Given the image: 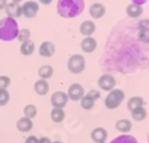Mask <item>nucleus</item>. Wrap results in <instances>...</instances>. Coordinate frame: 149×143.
Returning <instances> with one entry per match:
<instances>
[{
	"label": "nucleus",
	"mask_w": 149,
	"mask_h": 143,
	"mask_svg": "<svg viewBox=\"0 0 149 143\" xmlns=\"http://www.w3.org/2000/svg\"><path fill=\"white\" fill-rule=\"evenodd\" d=\"M86 67V60L82 55L75 54V55L70 56L69 62H67V68L71 74H81Z\"/></svg>",
	"instance_id": "obj_4"
},
{
	"label": "nucleus",
	"mask_w": 149,
	"mask_h": 143,
	"mask_svg": "<svg viewBox=\"0 0 149 143\" xmlns=\"http://www.w3.org/2000/svg\"><path fill=\"white\" fill-rule=\"evenodd\" d=\"M133 4H137V6H142V4H145L148 0H132Z\"/></svg>",
	"instance_id": "obj_36"
},
{
	"label": "nucleus",
	"mask_w": 149,
	"mask_h": 143,
	"mask_svg": "<svg viewBox=\"0 0 149 143\" xmlns=\"http://www.w3.org/2000/svg\"><path fill=\"white\" fill-rule=\"evenodd\" d=\"M139 40L141 43H149V27L146 28H141L139 32Z\"/></svg>",
	"instance_id": "obj_28"
},
{
	"label": "nucleus",
	"mask_w": 149,
	"mask_h": 143,
	"mask_svg": "<svg viewBox=\"0 0 149 143\" xmlns=\"http://www.w3.org/2000/svg\"><path fill=\"white\" fill-rule=\"evenodd\" d=\"M52 143H62V142H59V140H55V142H52Z\"/></svg>",
	"instance_id": "obj_39"
},
{
	"label": "nucleus",
	"mask_w": 149,
	"mask_h": 143,
	"mask_svg": "<svg viewBox=\"0 0 149 143\" xmlns=\"http://www.w3.org/2000/svg\"><path fill=\"white\" fill-rule=\"evenodd\" d=\"M17 35H19V25L15 19L8 16L0 19V40L12 42L17 39Z\"/></svg>",
	"instance_id": "obj_2"
},
{
	"label": "nucleus",
	"mask_w": 149,
	"mask_h": 143,
	"mask_svg": "<svg viewBox=\"0 0 149 143\" xmlns=\"http://www.w3.org/2000/svg\"><path fill=\"white\" fill-rule=\"evenodd\" d=\"M132 118L134 119L136 122H142L146 118V110L144 107L136 108L134 111H132Z\"/></svg>",
	"instance_id": "obj_24"
},
{
	"label": "nucleus",
	"mask_w": 149,
	"mask_h": 143,
	"mask_svg": "<svg viewBox=\"0 0 149 143\" xmlns=\"http://www.w3.org/2000/svg\"><path fill=\"white\" fill-rule=\"evenodd\" d=\"M69 102V96L63 91H56L51 95V104L55 108H63Z\"/></svg>",
	"instance_id": "obj_8"
},
{
	"label": "nucleus",
	"mask_w": 149,
	"mask_h": 143,
	"mask_svg": "<svg viewBox=\"0 0 149 143\" xmlns=\"http://www.w3.org/2000/svg\"><path fill=\"white\" fill-rule=\"evenodd\" d=\"M81 107L83 108V110H91V108L94 107V103H95V100H94V99H91L90 96H89V95H85V96H83L82 99H81Z\"/></svg>",
	"instance_id": "obj_26"
},
{
	"label": "nucleus",
	"mask_w": 149,
	"mask_h": 143,
	"mask_svg": "<svg viewBox=\"0 0 149 143\" xmlns=\"http://www.w3.org/2000/svg\"><path fill=\"white\" fill-rule=\"evenodd\" d=\"M6 14H7L8 18H12V19L19 18V16H22V6L19 3L11 1L6 7Z\"/></svg>",
	"instance_id": "obj_9"
},
{
	"label": "nucleus",
	"mask_w": 149,
	"mask_h": 143,
	"mask_svg": "<svg viewBox=\"0 0 149 143\" xmlns=\"http://www.w3.org/2000/svg\"><path fill=\"white\" fill-rule=\"evenodd\" d=\"M17 40H19L20 43H24V42H27V40H31V31H30V30H27V28L19 30Z\"/></svg>",
	"instance_id": "obj_27"
},
{
	"label": "nucleus",
	"mask_w": 149,
	"mask_h": 143,
	"mask_svg": "<svg viewBox=\"0 0 149 143\" xmlns=\"http://www.w3.org/2000/svg\"><path fill=\"white\" fill-rule=\"evenodd\" d=\"M98 87H100L101 90L106 91V92H110L111 90H114V87H116L114 76H111L110 74H104V75L98 79Z\"/></svg>",
	"instance_id": "obj_6"
},
{
	"label": "nucleus",
	"mask_w": 149,
	"mask_h": 143,
	"mask_svg": "<svg viewBox=\"0 0 149 143\" xmlns=\"http://www.w3.org/2000/svg\"><path fill=\"white\" fill-rule=\"evenodd\" d=\"M55 54V45L51 42H43L39 47V55L43 58H51Z\"/></svg>",
	"instance_id": "obj_10"
},
{
	"label": "nucleus",
	"mask_w": 149,
	"mask_h": 143,
	"mask_svg": "<svg viewBox=\"0 0 149 143\" xmlns=\"http://www.w3.org/2000/svg\"><path fill=\"white\" fill-rule=\"evenodd\" d=\"M38 143H52V142L50 140V138H47V136H43V138H40V139H39Z\"/></svg>",
	"instance_id": "obj_34"
},
{
	"label": "nucleus",
	"mask_w": 149,
	"mask_h": 143,
	"mask_svg": "<svg viewBox=\"0 0 149 143\" xmlns=\"http://www.w3.org/2000/svg\"><path fill=\"white\" fill-rule=\"evenodd\" d=\"M148 143H149V135H148Z\"/></svg>",
	"instance_id": "obj_40"
},
{
	"label": "nucleus",
	"mask_w": 149,
	"mask_h": 143,
	"mask_svg": "<svg viewBox=\"0 0 149 143\" xmlns=\"http://www.w3.org/2000/svg\"><path fill=\"white\" fill-rule=\"evenodd\" d=\"M142 6H137V4H129L126 7V15L129 18H139L140 15H142Z\"/></svg>",
	"instance_id": "obj_18"
},
{
	"label": "nucleus",
	"mask_w": 149,
	"mask_h": 143,
	"mask_svg": "<svg viewBox=\"0 0 149 143\" xmlns=\"http://www.w3.org/2000/svg\"><path fill=\"white\" fill-rule=\"evenodd\" d=\"M139 27H140V30H141V28L149 27V20H148V19H144V20H141V21H140V24H139Z\"/></svg>",
	"instance_id": "obj_33"
},
{
	"label": "nucleus",
	"mask_w": 149,
	"mask_h": 143,
	"mask_svg": "<svg viewBox=\"0 0 149 143\" xmlns=\"http://www.w3.org/2000/svg\"><path fill=\"white\" fill-rule=\"evenodd\" d=\"M10 102V92L7 90H0V106H6Z\"/></svg>",
	"instance_id": "obj_29"
},
{
	"label": "nucleus",
	"mask_w": 149,
	"mask_h": 143,
	"mask_svg": "<svg viewBox=\"0 0 149 143\" xmlns=\"http://www.w3.org/2000/svg\"><path fill=\"white\" fill-rule=\"evenodd\" d=\"M85 8V1L83 0H59L56 11L59 16L65 19H73L82 14Z\"/></svg>",
	"instance_id": "obj_1"
},
{
	"label": "nucleus",
	"mask_w": 149,
	"mask_h": 143,
	"mask_svg": "<svg viewBox=\"0 0 149 143\" xmlns=\"http://www.w3.org/2000/svg\"><path fill=\"white\" fill-rule=\"evenodd\" d=\"M81 48H82L83 52L86 54H91L94 50L97 48V40L91 36H87L81 42Z\"/></svg>",
	"instance_id": "obj_12"
},
{
	"label": "nucleus",
	"mask_w": 149,
	"mask_h": 143,
	"mask_svg": "<svg viewBox=\"0 0 149 143\" xmlns=\"http://www.w3.org/2000/svg\"><path fill=\"white\" fill-rule=\"evenodd\" d=\"M38 75L40 79H45V80L46 79H50L54 75V68L50 64H45V66H42L38 70Z\"/></svg>",
	"instance_id": "obj_19"
},
{
	"label": "nucleus",
	"mask_w": 149,
	"mask_h": 143,
	"mask_svg": "<svg viewBox=\"0 0 149 143\" xmlns=\"http://www.w3.org/2000/svg\"><path fill=\"white\" fill-rule=\"evenodd\" d=\"M108 138V131L104 127H97L91 131V139L95 143H104Z\"/></svg>",
	"instance_id": "obj_14"
},
{
	"label": "nucleus",
	"mask_w": 149,
	"mask_h": 143,
	"mask_svg": "<svg viewBox=\"0 0 149 143\" xmlns=\"http://www.w3.org/2000/svg\"><path fill=\"white\" fill-rule=\"evenodd\" d=\"M104 143H105V142H104Z\"/></svg>",
	"instance_id": "obj_41"
},
{
	"label": "nucleus",
	"mask_w": 149,
	"mask_h": 143,
	"mask_svg": "<svg viewBox=\"0 0 149 143\" xmlns=\"http://www.w3.org/2000/svg\"><path fill=\"white\" fill-rule=\"evenodd\" d=\"M7 0H0V11L1 10H6V7H7Z\"/></svg>",
	"instance_id": "obj_35"
},
{
	"label": "nucleus",
	"mask_w": 149,
	"mask_h": 143,
	"mask_svg": "<svg viewBox=\"0 0 149 143\" xmlns=\"http://www.w3.org/2000/svg\"><path fill=\"white\" fill-rule=\"evenodd\" d=\"M50 118H51L52 122H55V123L63 122V119H65V110H63V108L52 107V111H51V114H50Z\"/></svg>",
	"instance_id": "obj_21"
},
{
	"label": "nucleus",
	"mask_w": 149,
	"mask_h": 143,
	"mask_svg": "<svg viewBox=\"0 0 149 143\" xmlns=\"http://www.w3.org/2000/svg\"><path fill=\"white\" fill-rule=\"evenodd\" d=\"M125 99V92L122 90H111L108 94L106 99H105V106L109 110H114V108L120 107L122 103V100Z\"/></svg>",
	"instance_id": "obj_3"
},
{
	"label": "nucleus",
	"mask_w": 149,
	"mask_h": 143,
	"mask_svg": "<svg viewBox=\"0 0 149 143\" xmlns=\"http://www.w3.org/2000/svg\"><path fill=\"white\" fill-rule=\"evenodd\" d=\"M23 114H24L26 118L34 119L35 116H36V114H38L36 106H34V104H27V106H24V108H23Z\"/></svg>",
	"instance_id": "obj_25"
},
{
	"label": "nucleus",
	"mask_w": 149,
	"mask_h": 143,
	"mask_svg": "<svg viewBox=\"0 0 149 143\" xmlns=\"http://www.w3.org/2000/svg\"><path fill=\"white\" fill-rule=\"evenodd\" d=\"M116 129L121 133H129L132 130V122L128 120V119H121L116 123Z\"/></svg>",
	"instance_id": "obj_22"
},
{
	"label": "nucleus",
	"mask_w": 149,
	"mask_h": 143,
	"mask_svg": "<svg viewBox=\"0 0 149 143\" xmlns=\"http://www.w3.org/2000/svg\"><path fill=\"white\" fill-rule=\"evenodd\" d=\"M67 96H69V100L78 102L85 96V90L79 83H73L67 90Z\"/></svg>",
	"instance_id": "obj_7"
},
{
	"label": "nucleus",
	"mask_w": 149,
	"mask_h": 143,
	"mask_svg": "<svg viewBox=\"0 0 149 143\" xmlns=\"http://www.w3.org/2000/svg\"><path fill=\"white\" fill-rule=\"evenodd\" d=\"M79 32L83 36H91L95 32V24L91 20H85L82 21V24L79 25Z\"/></svg>",
	"instance_id": "obj_15"
},
{
	"label": "nucleus",
	"mask_w": 149,
	"mask_h": 143,
	"mask_svg": "<svg viewBox=\"0 0 149 143\" xmlns=\"http://www.w3.org/2000/svg\"><path fill=\"white\" fill-rule=\"evenodd\" d=\"M87 95H89L91 99H94V100H97V99L101 98V92L98 90H90L87 92Z\"/></svg>",
	"instance_id": "obj_31"
},
{
	"label": "nucleus",
	"mask_w": 149,
	"mask_h": 143,
	"mask_svg": "<svg viewBox=\"0 0 149 143\" xmlns=\"http://www.w3.org/2000/svg\"><path fill=\"white\" fill-rule=\"evenodd\" d=\"M34 90H35V92H36L38 95L45 96V95L49 94L50 86H49V83H47V80H45V79H39V80L35 82Z\"/></svg>",
	"instance_id": "obj_16"
},
{
	"label": "nucleus",
	"mask_w": 149,
	"mask_h": 143,
	"mask_svg": "<svg viewBox=\"0 0 149 143\" xmlns=\"http://www.w3.org/2000/svg\"><path fill=\"white\" fill-rule=\"evenodd\" d=\"M39 12V4L34 0H30V1H26L23 6H22V15L27 19H32L36 16V14Z\"/></svg>",
	"instance_id": "obj_5"
},
{
	"label": "nucleus",
	"mask_w": 149,
	"mask_h": 143,
	"mask_svg": "<svg viewBox=\"0 0 149 143\" xmlns=\"http://www.w3.org/2000/svg\"><path fill=\"white\" fill-rule=\"evenodd\" d=\"M35 51V44L32 40H27V42L24 43H22L20 45V54L22 55H24V56H30L32 55Z\"/></svg>",
	"instance_id": "obj_20"
},
{
	"label": "nucleus",
	"mask_w": 149,
	"mask_h": 143,
	"mask_svg": "<svg viewBox=\"0 0 149 143\" xmlns=\"http://www.w3.org/2000/svg\"><path fill=\"white\" fill-rule=\"evenodd\" d=\"M12 1H14V3H20L22 0H12Z\"/></svg>",
	"instance_id": "obj_38"
},
{
	"label": "nucleus",
	"mask_w": 149,
	"mask_h": 143,
	"mask_svg": "<svg viewBox=\"0 0 149 143\" xmlns=\"http://www.w3.org/2000/svg\"><path fill=\"white\" fill-rule=\"evenodd\" d=\"M105 12H106V8H105L104 4L101 3H94L89 8V14H90V16L93 19H101L105 15Z\"/></svg>",
	"instance_id": "obj_11"
},
{
	"label": "nucleus",
	"mask_w": 149,
	"mask_h": 143,
	"mask_svg": "<svg viewBox=\"0 0 149 143\" xmlns=\"http://www.w3.org/2000/svg\"><path fill=\"white\" fill-rule=\"evenodd\" d=\"M144 104H145V100H144L141 96H132V98L128 100V108L130 112L134 111L136 108L144 107Z\"/></svg>",
	"instance_id": "obj_17"
},
{
	"label": "nucleus",
	"mask_w": 149,
	"mask_h": 143,
	"mask_svg": "<svg viewBox=\"0 0 149 143\" xmlns=\"http://www.w3.org/2000/svg\"><path fill=\"white\" fill-rule=\"evenodd\" d=\"M38 142H39V139L36 138V136H35V135H30L27 139H26L24 143H38Z\"/></svg>",
	"instance_id": "obj_32"
},
{
	"label": "nucleus",
	"mask_w": 149,
	"mask_h": 143,
	"mask_svg": "<svg viewBox=\"0 0 149 143\" xmlns=\"http://www.w3.org/2000/svg\"><path fill=\"white\" fill-rule=\"evenodd\" d=\"M110 143H139V142H137V139H136L134 136L124 134V135H120L117 138H114Z\"/></svg>",
	"instance_id": "obj_23"
},
{
	"label": "nucleus",
	"mask_w": 149,
	"mask_h": 143,
	"mask_svg": "<svg viewBox=\"0 0 149 143\" xmlns=\"http://www.w3.org/2000/svg\"><path fill=\"white\" fill-rule=\"evenodd\" d=\"M11 84V79L7 75H0V90H7Z\"/></svg>",
	"instance_id": "obj_30"
},
{
	"label": "nucleus",
	"mask_w": 149,
	"mask_h": 143,
	"mask_svg": "<svg viewBox=\"0 0 149 143\" xmlns=\"http://www.w3.org/2000/svg\"><path fill=\"white\" fill-rule=\"evenodd\" d=\"M52 0H39V3L43 4V6H49V4H51Z\"/></svg>",
	"instance_id": "obj_37"
},
{
	"label": "nucleus",
	"mask_w": 149,
	"mask_h": 143,
	"mask_svg": "<svg viewBox=\"0 0 149 143\" xmlns=\"http://www.w3.org/2000/svg\"><path fill=\"white\" fill-rule=\"evenodd\" d=\"M32 127H34L32 119H28V118H26V116L20 118L16 122V129H17V131H20V133H28V131L32 130Z\"/></svg>",
	"instance_id": "obj_13"
}]
</instances>
